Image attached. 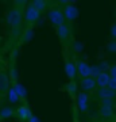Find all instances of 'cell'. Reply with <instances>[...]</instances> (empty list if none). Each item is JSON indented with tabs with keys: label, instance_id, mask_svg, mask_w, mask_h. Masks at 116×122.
Instances as JSON below:
<instances>
[{
	"label": "cell",
	"instance_id": "6da1fadb",
	"mask_svg": "<svg viewBox=\"0 0 116 122\" xmlns=\"http://www.w3.org/2000/svg\"><path fill=\"white\" fill-rule=\"evenodd\" d=\"M22 19H23V14L19 7H12L7 12V23L11 26L14 34H18V31L20 30Z\"/></svg>",
	"mask_w": 116,
	"mask_h": 122
},
{
	"label": "cell",
	"instance_id": "7a4b0ae2",
	"mask_svg": "<svg viewBox=\"0 0 116 122\" xmlns=\"http://www.w3.org/2000/svg\"><path fill=\"white\" fill-rule=\"evenodd\" d=\"M47 18H49V20H50V23L56 27H58V26H61V25L65 23L64 12L60 8H51L47 12Z\"/></svg>",
	"mask_w": 116,
	"mask_h": 122
},
{
	"label": "cell",
	"instance_id": "3957f363",
	"mask_svg": "<svg viewBox=\"0 0 116 122\" xmlns=\"http://www.w3.org/2000/svg\"><path fill=\"white\" fill-rule=\"evenodd\" d=\"M23 18H24V20H26L28 25H34L35 22H38V19L41 18V12H39L35 7H32L31 4H28L26 7L24 14H23Z\"/></svg>",
	"mask_w": 116,
	"mask_h": 122
},
{
	"label": "cell",
	"instance_id": "277c9868",
	"mask_svg": "<svg viewBox=\"0 0 116 122\" xmlns=\"http://www.w3.org/2000/svg\"><path fill=\"white\" fill-rule=\"evenodd\" d=\"M62 12H64L65 20H68V22H74V20L78 18V15H80L78 8L73 4H66Z\"/></svg>",
	"mask_w": 116,
	"mask_h": 122
},
{
	"label": "cell",
	"instance_id": "5b68a950",
	"mask_svg": "<svg viewBox=\"0 0 116 122\" xmlns=\"http://www.w3.org/2000/svg\"><path fill=\"white\" fill-rule=\"evenodd\" d=\"M15 115H16V118L19 119V121L27 122L31 117H32V113H31L30 107H28L27 105H22L15 110Z\"/></svg>",
	"mask_w": 116,
	"mask_h": 122
},
{
	"label": "cell",
	"instance_id": "8992f818",
	"mask_svg": "<svg viewBox=\"0 0 116 122\" xmlns=\"http://www.w3.org/2000/svg\"><path fill=\"white\" fill-rule=\"evenodd\" d=\"M76 68H77V73L81 76V79L90 77V65L84 60H77Z\"/></svg>",
	"mask_w": 116,
	"mask_h": 122
},
{
	"label": "cell",
	"instance_id": "52a82bcc",
	"mask_svg": "<svg viewBox=\"0 0 116 122\" xmlns=\"http://www.w3.org/2000/svg\"><path fill=\"white\" fill-rule=\"evenodd\" d=\"M76 99H77L78 110L82 111V113H85L86 110H88V107H89V95L86 92H80Z\"/></svg>",
	"mask_w": 116,
	"mask_h": 122
},
{
	"label": "cell",
	"instance_id": "ba28073f",
	"mask_svg": "<svg viewBox=\"0 0 116 122\" xmlns=\"http://www.w3.org/2000/svg\"><path fill=\"white\" fill-rule=\"evenodd\" d=\"M96 80L93 77H85V79H81L80 81V87H81L82 92H90L93 91L96 88Z\"/></svg>",
	"mask_w": 116,
	"mask_h": 122
},
{
	"label": "cell",
	"instance_id": "9c48e42d",
	"mask_svg": "<svg viewBox=\"0 0 116 122\" xmlns=\"http://www.w3.org/2000/svg\"><path fill=\"white\" fill-rule=\"evenodd\" d=\"M9 77L8 75L5 73V72H0V94L1 95H7V92L11 87H9Z\"/></svg>",
	"mask_w": 116,
	"mask_h": 122
},
{
	"label": "cell",
	"instance_id": "30bf717a",
	"mask_svg": "<svg viewBox=\"0 0 116 122\" xmlns=\"http://www.w3.org/2000/svg\"><path fill=\"white\" fill-rule=\"evenodd\" d=\"M65 72H66V76L70 79V81L76 80L77 68H76V64L72 60H66V62H65Z\"/></svg>",
	"mask_w": 116,
	"mask_h": 122
},
{
	"label": "cell",
	"instance_id": "8fae6325",
	"mask_svg": "<svg viewBox=\"0 0 116 122\" xmlns=\"http://www.w3.org/2000/svg\"><path fill=\"white\" fill-rule=\"evenodd\" d=\"M57 35H58V38L62 42L68 41V38L70 37V27H69V25L64 23V25H61V26L57 27Z\"/></svg>",
	"mask_w": 116,
	"mask_h": 122
},
{
	"label": "cell",
	"instance_id": "7c38bea8",
	"mask_svg": "<svg viewBox=\"0 0 116 122\" xmlns=\"http://www.w3.org/2000/svg\"><path fill=\"white\" fill-rule=\"evenodd\" d=\"M116 95L115 91H112L109 87H104V88H99L97 90V96H99V99H113Z\"/></svg>",
	"mask_w": 116,
	"mask_h": 122
},
{
	"label": "cell",
	"instance_id": "4fadbf2b",
	"mask_svg": "<svg viewBox=\"0 0 116 122\" xmlns=\"http://www.w3.org/2000/svg\"><path fill=\"white\" fill-rule=\"evenodd\" d=\"M95 80H96V84L99 86V88H104V87H108L109 80H111V76H109L108 72H101Z\"/></svg>",
	"mask_w": 116,
	"mask_h": 122
},
{
	"label": "cell",
	"instance_id": "5bb4252c",
	"mask_svg": "<svg viewBox=\"0 0 116 122\" xmlns=\"http://www.w3.org/2000/svg\"><path fill=\"white\" fill-rule=\"evenodd\" d=\"M66 92L69 94V96L74 99V98H77V83H76V80L73 81H69L66 84Z\"/></svg>",
	"mask_w": 116,
	"mask_h": 122
},
{
	"label": "cell",
	"instance_id": "9a60e30c",
	"mask_svg": "<svg viewBox=\"0 0 116 122\" xmlns=\"http://www.w3.org/2000/svg\"><path fill=\"white\" fill-rule=\"evenodd\" d=\"M12 87H14V90H15V92L18 94L19 99H20V100H26V98H27V91H26V88L23 87L20 83L14 84Z\"/></svg>",
	"mask_w": 116,
	"mask_h": 122
},
{
	"label": "cell",
	"instance_id": "2e32d148",
	"mask_svg": "<svg viewBox=\"0 0 116 122\" xmlns=\"http://www.w3.org/2000/svg\"><path fill=\"white\" fill-rule=\"evenodd\" d=\"M100 117L103 118H111L113 115V107H107V106H100L99 109Z\"/></svg>",
	"mask_w": 116,
	"mask_h": 122
},
{
	"label": "cell",
	"instance_id": "e0dca14e",
	"mask_svg": "<svg viewBox=\"0 0 116 122\" xmlns=\"http://www.w3.org/2000/svg\"><path fill=\"white\" fill-rule=\"evenodd\" d=\"M12 115H15V111H14L12 107H4V109L0 110V121L7 119V118H11Z\"/></svg>",
	"mask_w": 116,
	"mask_h": 122
},
{
	"label": "cell",
	"instance_id": "ac0fdd59",
	"mask_svg": "<svg viewBox=\"0 0 116 122\" xmlns=\"http://www.w3.org/2000/svg\"><path fill=\"white\" fill-rule=\"evenodd\" d=\"M32 37H34V30H32V27H27L26 30H24V33H23V35H22L20 44H26V42H28Z\"/></svg>",
	"mask_w": 116,
	"mask_h": 122
},
{
	"label": "cell",
	"instance_id": "d6986e66",
	"mask_svg": "<svg viewBox=\"0 0 116 122\" xmlns=\"http://www.w3.org/2000/svg\"><path fill=\"white\" fill-rule=\"evenodd\" d=\"M31 5L35 7L39 12H43V11L46 10V7H47V1H46V0H34V1L31 3Z\"/></svg>",
	"mask_w": 116,
	"mask_h": 122
},
{
	"label": "cell",
	"instance_id": "ffe728a7",
	"mask_svg": "<svg viewBox=\"0 0 116 122\" xmlns=\"http://www.w3.org/2000/svg\"><path fill=\"white\" fill-rule=\"evenodd\" d=\"M7 96H8V100L9 103H18L19 102V96H18V94L15 92V90H14V87H11L8 90V92H7Z\"/></svg>",
	"mask_w": 116,
	"mask_h": 122
},
{
	"label": "cell",
	"instance_id": "44dd1931",
	"mask_svg": "<svg viewBox=\"0 0 116 122\" xmlns=\"http://www.w3.org/2000/svg\"><path fill=\"white\" fill-rule=\"evenodd\" d=\"M101 73V71H100V68L97 65H90V77H93V79H96L99 75Z\"/></svg>",
	"mask_w": 116,
	"mask_h": 122
},
{
	"label": "cell",
	"instance_id": "7402d4cb",
	"mask_svg": "<svg viewBox=\"0 0 116 122\" xmlns=\"http://www.w3.org/2000/svg\"><path fill=\"white\" fill-rule=\"evenodd\" d=\"M108 50L111 53H115L116 52V39H112L111 42L108 44Z\"/></svg>",
	"mask_w": 116,
	"mask_h": 122
},
{
	"label": "cell",
	"instance_id": "603a6c76",
	"mask_svg": "<svg viewBox=\"0 0 116 122\" xmlns=\"http://www.w3.org/2000/svg\"><path fill=\"white\" fill-rule=\"evenodd\" d=\"M101 106L113 107V99H103V100H101Z\"/></svg>",
	"mask_w": 116,
	"mask_h": 122
},
{
	"label": "cell",
	"instance_id": "cb8c5ba5",
	"mask_svg": "<svg viewBox=\"0 0 116 122\" xmlns=\"http://www.w3.org/2000/svg\"><path fill=\"white\" fill-rule=\"evenodd\" d=\"M108 87L111 88L112 91L116 92V77H111V80H109V84H108Z\"/></svg>",
	"mask_w": 116,
	"mask_h": 122
},
{
	"label": "cell",
	"instance_id": "d4e9b609",
	"mask_svg": "<svg viewBox=\"0 0 116 122\" xmlns=\"http://www.w3.org/2000/svg\"><path fill=\"white\" fill-rule=\"evenodd\" d=\"M108 73H109L111 77H116V64L109 66V72H108Z\"/></svg>",
	"mask_w": 116,
	"mask_h": 122
},
{
	"label": "cell",
	"instance_id": "484cf974",
	"mask_svg": "<svg viewBox=\"0 0 116 122\" xmlns=\"http://www.w3.org/2000/svg\"><path fill=\"white\" fill-rule=\"evenodd\" d=\"M73 49L76 50V52H81V50H82V44H81V42H74V44H73Z\"/></svg>",
	"mask_w": 116,
	"mask_h": 122
},
{
	"label": "cell",
	"instance_id": "4316f807",
	"mask_svg": "<svg viewBox=\"0 0 116 122\" xmlns=\"http://www.w3.org/2000/svg\"><path fill=\"white\" fill-rule=\"evenodd\" d=\"M111 35L113 39H116V22L111 26Z\"/></svg>",
	"mask_w": 116,
	"mask_h": 122
},
{
	"label": "cell",
	"instance_id": "83f0119b",
	"mask_svg": "<svg viewBox=\"0 0 116 122\" xmlns=\"http://www.w3.org/2000/svg\"><path fill=\"white\" fill-rule=\"evenodd\" d=\"M27 122H41V121H39V118H38V117H35V115H32V117H31V118H30V119H28Z\"/></svg>",
	"mask_w": 116,
	"mask_h": 122
},
{
	"label": "cell",
	"instance_id": "f1b7e54d",
	"mask_svg": "<svg viewBox=\"0 0 116 122\" xmlns=\"http://www.w3.org/2000/svg\"><path fill=\"white\" fill-rule=\"evenodd\" d=\"M0 105H1V102H0Z\"/></svg>",
	"mask_w": 116,
	"mask_h": 122
}]
</instances>
